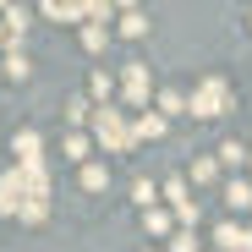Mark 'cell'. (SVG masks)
<instances>
[{
  "mask_svg": "<svg viewBox=\"0 0 252 252\" xmlns=\"http://www.w3.org/2000/svg\"><path fill=\"white\" fill-rule=\"evenodd\" d=\"M225 110H236V94H230L225 77H203L197 88H192V99H187V115H203V121H214Z\"/></svg>",
  "mask_w": 252,
  "mask_h": 252,
  "instance_id": "obj_1",
  "label": "cell"
},
{
  "mask_svg": "<svg viewBox=\"0 0 252 252\" xmlns=\"http://www.w3.org/2000/svg\"><path fill=\"white\" fill-rule=\"evenodd\" d=\"M94 137H99V143H110L115 154H126V148H132V121H126V110L99 104V110H94Z\"/></svg>",
  "mask_w": 252,
  "mask_h": 252,
  "instance_id": "obj_2",
  "label": "cell"
},
{
  "mask_svg": "<svg viewBox=\"0 0 252 252\" xmlns=\"http://www.w3.org/2000/svg\"><path fill=\"white\" fill-rule=\"evenodd\" d=\"M22 203H28L22 170H6V176H0V214H22Z\"/></svg>",
  "mask_w": 252,
  "mask_h": 252,
  "instance_id": "obj_3",
  "label": "cell"
},
{
  "mask_svg": "<svg viewBox=\"0 0 252 252\" xmlns=\"http://www.w3.org/2000/svg\"><path fill=\"white\" fill-rule=\"evenodd\" d=\"M214 247H220V252H252V225L225 220V225L214 230Z\"/></svg>",
  "mask_w": 252,
  "mask_h": 252,
  "instance_id": "obj_4",
  "label": "cell"
},
{
  "mask_svg": "<svg viewBox=\"0 0 252 252\" xmlns=\"http://www.w3.org/2000/svg\"><path fill=\"white\" fill-rule=\"evenodd\" d=\"M11 148H17V164H44V137H38L33 126H22L11 137Z\"/></svg>",
  "mask_w": 252,
  "mask_h": 252,
  "instance_id": "obj_5",
  "label": "cell"
},
{
  "mask_svg": "<svg viewBox=\"0 0 252 252\" xmlns=\"http://www.w3.org/2000/svg\"><path fill=\"white\" fill-rule=\"evenodd\" d=\"M121 94H126V104H148V66H126V77H121Z\"/></svg>",
  "mask_w": 252,
  "mask_h": 252,
  "instance_id": "obj_6",
  "label": "cell"
},
{
  "mask_svg": "<svg viewBox=\"0 0 252 252\" xmlns=\"http://www.w3.org/2000/svg\"><path fill=\"white\" fill-rule=\"evenodd\" d=\"M154 137H164V115L159 110H143L132 121V143H154Z\"/></svg>",
  "mask_w": 252,
  "mask_h": 252,
  "instance_id": "obj_7",
  "label": "cell"
},
{
  "mask_svg": "<svg viewBox=\"0 0 252 252\" xmlns=\"http://www.w3.org/2000/svg\"><path fill=\"white\" fill-rule=\"evenodd\" d=\"M225 203L236 208V214H247V208H252V181H247V176H236V181H225Z\"/></svg>",
  "mask_w": 252,
  "mask_h": 252,
  "instance_id": "obj_8",
  "label": "cell"
},
{
  "mask_svg": "<svg viewBox=\"0 0 252 252\" xmlns=\"http://www.w3.org/2000/svg\"><path fill=\"white\" fill-rule=\"evenodd\" d=\"M143 230H148V236H176V214H164V208H143Z\"/></svg>",
  "mask_w": 252,
  "mask_h": 252,
  "instance_id": "obj_9",
  "label": "cell"
},
{
  "mask_svg": "<svg viewBox=\"0 0 252 252\" xmlns=\"http://www.w3.org/2000/svg\"><path fill=\"white\" fill-rule=\"evenodd\" d=\"M0 71H6V77H11V82H28V71H33V61H28V55H22V50H11V55H6V61H0Z\"/></svg>",
  "mask_w": 252,
  "mask_h": 252,
  "instance_id": "obj_10",
  "label": "cell"
},
{
  "mask_svg": "<svg viewBox=\"0 0 252 252\" xmlns=\"http://www.w3.org/2000/svg\"><path fill=\"white\" fill-rule=\"evenodd\" d=\"M214 176H220V164L208 159V154H203V159H192V187H214Z\"/></svg>",
  "mask_w": 252,
  "mask_h": 252,
  "instance_id": "obj_11",
  "label": "cell"
},
{
  "mask_svg": "<svg viewBox=\"0 0 252 252\" xmlns=\"http://www.w3.org/2000/svg\"><path fill=\"white\" fill-rule=\"evenodd\" d=\"M159 115H164V121H170V115H187V94L164 88V94H159Z\"/></svg>",
  "mask_w": 252,
  "mask_h": 252,
  "instance_id": "obj_12",
  "label": "cell"
},
{
  "mask_svg": "<svg viewBox=\"0 0 252 252\" xmlns=\"http://www.w3.org/2000/svg\"><path fill=\"white\" fill-rule=\"evenodd\" d=\"M44 17H55V22H77V17H88V6H71V0L61 6V0H50V6H44Z\"/></svg>",
  "mask_w": 252,
  "mask_h": 252,
  "instance_id": "obj_13",
  "label": "cell"
},
{
  "mask_svg": "<svg viewBox=\"0 0 252 252\" xmlns=\"http://www.w3.org/2000/svg\"><path fill=\"white\" fill-rule=\"evenodd\" d=\"M88 148H94V143L82 137V132H71V137L61 143V154H66V159H77V164H88Z\"/></svg>",
  "mask_w": 252,
  "mask_h": 252,
  "instance_id": "obj_14",
  "label": "cell"
},
{
  "mask_svg": "<svg viewBox=\"0 0 252 252\" xmlns=\"http://www.w3.org/2000/svg\"><path fill=\"white\" fill-rule=\"evenodd\" d=\"M214 159H220V164H230V170H241V164H247V148L230 137V143H220V154H214Z\"/></svg>",
  "mask_w": 252,
  "mask_h": 252,
  "instance_id": "obj_15",
  "label": "cell"
},
{
  "mask_svg": "<svg viewBox=\"0 0 252 252\" xmlns=\"http://www.w3.org/2000/svg\"><path fill=\"white\" fill-rule=\"evenodd\" d=\"M104 38H110V28H104V22H88V28H82V50H94V55H99V50H104Z\"/></svg>",
  "mask_w": 252,
  "mask_h": 252,
  "instance_id": "obj_16",
  "label": "cell"
},
{
  "mask_svg": "<svg viewBox=\"0 0 252 252\" xmlns=\"http://www.w3.org/2000/svg\"><path fill=\"white\" fill-rule=\"evenodd\" d=\"M121 33H126V38H143V33H148V17H143V11H121Z\"/></svg>",
  "mask_w": 252,
  "mask_h": 252,
  "instance_id": "obj_17",
  "label": "cell"
},
{
  "mask_svg": "<svg viewBox=\"0 0 252 252\" xmlns=\"http://www.w3.org/2000/svg\"><path fill=\"white\" fill-rule=\"evenodd\" d=\"M159 197H170V208L192 203V197H187V181H181V176H170V181H164V187H159Z\"/></svg>",
  "mask_w": 252,
  "mask_h": 252,
  "instance_id": "obj_18",
  "label": "cell"
},
{
  "mask_svg": "<svg viewBox=\"0 0 252 252\" xmlns=\"http://www.w3.org/2000/svg\"><path fill=\"white\" fill-rule=\"evenodd\" d=\"M104 181H110L104 164H82V187H88V192H104Z\"/></svg>",
  "mask_w": 252,
  "mask_h": 252,
  "instance_id": "obj_19",
  "label": "cell"
},
{
  "mask_svg": "<svg viewBox=\"0 0 252 252\" xmlns=\"http://www.w3.org/2000/svg\"><path fill=\"white\" fill-rule=\"evenodd\" d=\"M132 197H137L143 208H159V187H154V181H132Z\"/></svg>",
  "mask_w": 252,
  "mask_h": 252,
  "instance_id": "obj_20",
  "label": "cell"
},
{
  "mask_svg": "<svg viewBox=\"0 0 252 252\" xmlns=\"http://www.w3.org/2000/svg\"><path fill=\"white\" fill-rule=\"evenodd\" d=\"M88 115H94V104L82 99V94H77V99H66V121H71V126H77V121H88Z\"/></svg>",
  "mask_w": 252,
  "mask_h": 252,
  "instance_id": "obj_21",
  "label": "cell"
},
{
  "mask_svg": "<svg viewBox=\"0 0 252 252\" xmlns=\"http://www.w3.org/2000/svg\"><path fill=\"white\" fill-rule=\"evenodd\" d=\"M44 214H50V203H44V197H28V203H22V220H28V225H38Z\"/></svg>",
  "mask_w": 252,
  "mask_h": 252,
  "instance_id": "obj_22",
  "label": "cell"
},
{
  "mask_svg": "<svg viewBox=\"0 0 252 252\" xmlns=\"http://www.w3.org/2000/svg\"><path fill=\"white\" fill-rule=\"evenodd\" d=\"M170 252H197V236H192V230H176V236H170Z\"/></svg>",
  "mask_w": 252,
  "mask_h": 252,
  "instance_id": "obj_23",
  "label": "cell"
},
{
  "mask_svg": "<svg viewBox=\"0 0 252 252\" xmlns=\"http://www.w3.org/2000/svg\"><path fill=\"white\" fill-rule=\"evenodd\" d=\"M88 88H94V94H99V99H104V104H110V94H115V82H110V77H104V71H94V82H88Z\"/></svg>",
  "mask_w": 252,
  "mask_h": 252,
  "instance_id": "obj_24",
  "label": "cell"
},
{
  "mask_svg": "<svg viewBox=\"0 0 252 252\" xmlns=\"http://www.w3.org/2000/svg\"><path fill=\"white\" fill-rule=\"evenodd\" d=\"M0 44H6V28H0Z\"/></svg>",
  "mask_w": 252,
  "mask_h": 252,
  "instance_id": "obj_25",
  "label": "cell"
},
{
  "mask_svg": "<svg viewBox=\"0 0 252 252\" xmlns=\"http://www.w3.org/2000/svg\"><path fill=\"white\" fill-rule=\"evenodd\" d=\"M247 164H252V148H247Z\"/></svg>",
  "mask_w": 252,
  "mask_h": 252,
  "instance_id": "obj_26",
  "label": "cell"
},
{
  "mask_svg": "<svg viewBox=\"0 0 252 252\" xmlns=\"http://www.w3.org/2000/svg\"><path fill=\"white\" fill-rule=\"evenodd\" d=\"M0 77H6V71H0Z\"/></svg>",
  "mask_w": 252,
  "mask_h": 252,
  "instance_id": "obj_27",
  "label": "cell"
}]
</instances>
